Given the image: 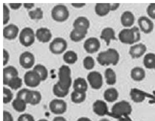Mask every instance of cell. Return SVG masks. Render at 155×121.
Returning a JSON list of instances; mask_svg holds the SVG:
<instances>
[{"label": "cell", "instance_id": "52a82bcc", "mask_svg": "<svg viewBox=\"0 0 155 121\" xmlns=\"http://www.w3.org/2000/svg\"><path fill=\"white\" fill-rule=\"evenodd\" d=\"M24 82L26 86L31 88H36L42 82L41 76H39L38 73L34 70L28 71L24 75Z\"/></svg>", "mask_w": 155, "mask_h": 121}, {"label": "cell", "instance_id": "f1b7e54d", "mask_svg": "<svg viewBox=\"0 0 155 121\" xmlns=\"http://www.w3.org/2000/svg\"><path fill=\"white\" fill-rule=\"evenodd\" d=\"M143 65L148 69H155V54L147 53L143 58Z\"/></svg>", "mask_w": 155, "mask_h": 121}, {"label": "cell", "instance_id": "2e32d148", "mask_svg": "<svg viewBox=\"0 0 155 121\" xmlns=\"http://www.w3.org/2000/svg\"><path fill=\"white\" fill-rule=\"evenodd\" d=\"M18 71L13 66H6L3 69V85L8 86L9 82L12 79L17 77Z\"/></svg>", "mask_w": 155, "mask_h": 121}, {"label": "cell", "instance_id": "8fae6325", "mask_svg": "<svg viewBox=\"0 0 155 121\" xmlns=\"http://www.w3.org/2000/svg\"><path fill=\"white\" fill-rule=\"evenodd\" d=\"M100 41L96 37H89L84 43V49L88 54L96 53L100 48Z\"/></svg>", "mask_w": 155, "mask_h": 121}, {"label": "cell", "instance_id": "5bb4252c", "mask_svg": "<svg viewBox=\"0 0 155 121\" xmlns=\"http://www.w3.org/2000/svg\"><path fill=\"white\" fill-rule=\"evenodd\" d=\"M93 112L99 116H103L109 113V109L106 103L103 100H96L92 105Z\"/></svg>", "mask_w": 155, "mask_h": 121}, {"label": "cell", "instance_id": "5b68a950", "mask_svg": "<svg viewBox=\"0 0 155 121\" xmlns=\"http://www.w3.org/2000/svg\"><path fill=\"white\" fill-rule=\"evenodd\" d=\"M36 33L30 27H25L19 34V40L20 44L24 47H30L35 41Z\"/></svg>", "mask_w": 155, "mask_h": 121}, {"label": "cell", "instance_id": "d4e9b609", "mask_svg": "<svg viewBox=\"0 0 155 121\" xmlns=\"http://www.w3.org/2000/svg\"><path fill=\"white\" fill-rule=\"evenodd\" d=\"M41 99H42V96H41V93L40 92L30 90L27 100V103L35 106L40 103Z\"/></svg>", "mask_w": 155, "mask_h": 121}, {"label": "cell", "instance_id": "74e56055", "mask_svg": "<svg viewBox=\"0 0 155 121\" xmlns=\"http://www.w3.org/2000/svg\"><path fill=\"white\" fill-rule=\"evenodd\" d=\"M83 65L86 70H92L95 67V61L91 56H87L83 60Z\"/></svg>", "mask_w": 155, "mask_h": 121}, {"label": "cell", "instance_id": "c3c4849f", "mask_svg": "<svg viewBox=\"0 0 155 121\" xmlns=\"http://www.w3.org/2000/svg\"><path fill=\"white\" fill-rule=\"evenodd\" d=\"M120 7V3H109V8H110V11H115Z\"/></svg>", "mask_w": 155, "mask_h": 121}, {"label": "cell", "instance_id": "3957f363", "mask_svg": "<svg viewBox=\"0 0 155 121\" xmlns=\"http://www.w3.org/2000/svg\"><path fill=\"white\" fill-rule=\"evenodd\" d=\"M131 113H132V106L130 103L124 100L116 103L112 107L111 114L116 117L129 116Z\"/></svg>", "mask_w": 155, "mask_h": 121}, {"label": "cell", "instance_id": "7c38bea8", "mask_svg": "<svg viewBox=\"0 0 155 121\" xmlns=\"http://www.w3.org/2000/svg\"><path fill=\"white\" fill-rule=\"evenodd\" d=\"M140 30L144 33H150L153 30V23L147 16H140L138 19Z\"/></svg>", "mask_w": 155, "mask_h": 121}, {"label": "cell", "instance_id": "603a6c76", "mask_svg": "<svg viewBox=\"0 0 155 121\" xmlns=\"http://www.w3.org/2000/svg\"><path fill=\"white\" fill-rule=\"evenodd\" d=\"M146 72L140 67H135L131 70L130 77L131 79L136 82H141L145 79Z\"/></svg>", "mask_w": 155, "mask_h": 121}, {"label": "cell", "instance_id": "d590c367", "mask_svg": "<svg viewBox=\"0 0 155 121\" xmlns=\"http://www.w3.org/2000/svg\"><path fill=\"white\" fill-rule=\"evenodd\" d=\"M23 86V80L21 79V78H19V76L12 79L8 84V86L9 88L12 89L13 90H17L19 89H20Z\"/></svg>", "mask_w": 155, "mask_h": 121}, {"label": "cell", "instance_id": "bcb514c9", "mask_svg": "<svg viewBox=\"0 0 155 121\" xmlns=\"http://www.w3.org/2000/svg\"><path fill=\"white\" fill-rule=\"evenodd\" d=\"M9 52L4 49L3 50V65L4 66H5V65H7L8 62H9Z\"/></svg>", "mask_w": 155, "mask_h": 121}, {"label": "cell", "instance_id": "ab89813d", "mask_svg": "<svg viewBox=\"0 0 155 121\" xmlns=\"http://www.w3.org/2000/svg\"><path fill=\"white\" fill-rule=\"evenodd\" d=\"M30 90L28 89H22L21 90H19V92L16 94V98L21 99L24 100L25 102L27 103V98H28L29 92H30Z\"/></svg>", "mask_w": 155, "mask_h": 121}, {"label": "cell", "instance_id": "ba28073f", "mask_svg": "<svg viewBox=\"0 0 155 121\" xmlns=\"http://www.w3.org/2000/svg\"><path fill=\"white\" fill-rule=\"evenodd\" d=\"M67 103L65 101L60 99H54L50 103L49 108L51 113L56 115H61L67 110Z\"/></svg>", "mask_w": 155, "mask_h": 121}, {"label": "cell", "instance_id": "e0dca14e", "mask_svg": "<svg viewBox=\"0 0 155 121\" xmlns=\"http://www.w3.org/2000/svg\"><path fill=\"white\" fill-rule=\"evenodd\" d=\"M36 38L41 43H48L52 38V33L47 27H41L36 31Z\"/></svg>", "mask_w": 155, "mask_h": 121}, {"label": "cell", "instance_id": "ac0fdd59", "mask_svg": "<svg viewBox=\"0 0 155 121\" xmlns=\"http://www.w3.org/2000/svg\"><path fill=\"white\" fill-rule=\"evenodd\" d=\"M19 34V27L15 24H9L3 29V37L7 40H12L17 37Z\"/></svg>", "mask_w": 155, "mask_h": 121}, {"label": "cell", "instance_id": "9c48e42d", "mask_svg": "<svg viewBox=\"0 0 155 121\" xmlns=\"http://www.w3.org/2000/svg\"><path fill=\"white\" fill-rule=\"evenodd\" d=\"M87 80L93 89H99L103 84L102 76L99 72H90L87 76Z\"/></svg>", "mask_w": 155, "mask_h": 121}, {"label": "cell", "instance_id": "cb8c5ba5", "mask_svg": "<svg viewBox=\"0 0 155 121\" xmlns=\"http://www.w3.org/2000/svg\"><path fill=\"white\" fill-rule=\"evenodd\" d=\"M95 12L98 16H105L109 14L110 12L109 2H100L96 3L95 6Z\"/></svg>", "mask_w": 155, "mask_h": 121}, {"label": "cell", "instance_id": "277c9868", "mask_svg": "<svg viewBox=\"0 0 155 121\" xmlns=\"http://www.w3.org/2000/svg\"><path fill=\"white\" fill-rule=\"evenodd\" d=\"M51 17L56 22L62 23L69 17V11L67 6L62 4L56 5L51 10Z\"/></svg>", "mask_w": 155, "mask_h": 121}, {"label": "cell", "instance_id": "9f6ffc18", "mask_svg": "<svg viewBox=\"0 0 155 121\" xmlns=\"http://www.w3.org/2000/svg\"><path fill=\"white\" fill-rule=\"evenodd\" d=\"M38 121H48V119H39Z\"/></svg>", "mask_w": 155, "mask_h": 121}, {"label": "cell", "instance_id": "f35d334b", "mask_svg": "<svg viewBox=\"0 0 155 121\" xmlns=\"http://www.w3.org/2000/svg\"><path fill=\"white\" fill-rule=\"evenodd\" d=\"M12 92L10 89H6L4 87L3 88V103L7 104L10 103L12 100Z\"/></svg>", "mask_w": 155, "mask_h": 121}, {"label": "cell", "instance_id": "b9f144b4", "mask_svg": "<svg viewBox=\"0 0 155 121\" xmlns=\"http://www.w3.org/2000/svg\"><path fill=\"white\" fill-rule=\"evenodd\" d=\"M147 13L149 17L155 19V2L150 3L147 8Z\"/></svg>", "mask_w": 155, "mask_h": 121}, {"label": "cell", "instance_id": "4dcf8cb0", "mask_svg": "<svg viewBox=\"0 0 155 121\" xmlns=\"http://www.w3.org/2000/svg\"><path fill=\"white\" fill-rule=\"evenodd\" d=\"M63 59L68 65H73L78 61V55L73 51H68L64 54Z\"/></svg>", "mask_w": 155, "mask_h": 121}, {"label": "cell", "instance_id": "7dc6e473", "mask_svg": "<svg viewBox=\"0 0 155 121\" xmlns=\"http://www.w3.org/2000/svg\"><path fill=\"white\" fill-rule=\"evenodd\" d=\"M21 6L22 3H20V2H19V3H17V2H11V3H9V7L12 9H14V10L19 9Z\"/></svg>", "mask_w": 155, "mask_h": 121}, {"label": "cell", "instance_id": "4fadbf2b", "mask_svg": "<svg viewBox=\"0 0 155 121\" xmlns=\"http://www.w3.org/2000/svg\"><path fill=\"white\" fill-rule=\"evenodd\" d=\"M119 40L123 44L134 45L135 43H134V33L131 28H125L122 30L119 33Z\"/></svg>", "mask_w": 155, "mask_h": 121}, {"label": "cell", "instance_id": "ee69618b", "mask_svg": "<svg viewBox=\"0 0 155 121\" xmlns=\"http://www.w3.org/2000/svg\"><path fill=\"white\" fill-rule=\"evenodd\" d=\"M18 121H35L34 117L29 113H23L19 116Z\"/></svg>", "mask_w": 155, "mask_h": 121}, {"label": "cell", "instance_id": "83f0119b", "mask_svg": "<svg viewBox=\"0 0 155 121\" xmlns=\"http://www.w3.org/2000/svg\"><path fill=\"white\" fill-rule=\"evenodd\" d=\"M88 32L82 31V30H78V29H73L70 33L71 40L74 42H79L83 39H85Z\"/></svg>", "mask_w": 155, "mask_h": 121}, {"label": "cell", "instance_id": "6da1fadb", "mask_svg": "<svg viewBox=\"0 0 155 121\" xmlns=\"http://www.w3.org/2000/svg\"><path fill=\"white\" fill-rule=\"evenodd\" d=\"M120 60V54L114 48H109L106 51L99 53L97 56V62L102 66L116 65Z\"/></svg>", "mask_w": 155, "mask_h": 121}, {"label": "cell", "instance_id": "e575fe53", "mask_svg": "<svg viewBox=\"0 0 155 121\" xmlns=\"http://www.w3.org/2000/svg\"><path fill=\"white\" fill-rule=\"evenodd\" d=\"M53 92L54 95L56 96L59 97V98H64L68 94L69 90H66L64 89L61 88L60 85L57 82L53 86Z\"/></svg>", "mask_w": 155, "mask_h": 121}, {"label": "cell", "instance_id": "11a10c76", "mask_svg": "<svg viewBox=\"0 0 155 121\" xmlns=\"http://www.w3.org/2000/svg\"><path fill=\"white\" fill-rule=\"evenodd\" d=\"M99 121H110V120H109V119H100Z\"/></svg>", "mask_w": 155, "mask_h": 121}, {"label": "cell", "instance_id": "1f68e13d", "mask_svg": "<svg viewBox=\"0 0 155 121\" xmlns=\"http://www.w3.org/2000/svg\"><path fill=\"white\" fill-rule=\"evenodd\" d=\"M86 99V92L73 91L71 94V99L74 103L80 104L83 103Z\"/></svg>", "mask_w": 155, "mask_h": 121}, {"label": "cell", "instance_id": "db71d44e", "mask_svg": "<svg viewBox=\"0 0 155 121\" xmlns=\"http://www.w3.org/2000/svg\"><path fill=\"white\" fill-rule=\"evenodd\" d=\"M119 121H132V120L128 117V116H122L121 119H120Z\"/></svg>", "mask_w": 155, "mask_h": 121}, {"label": "cell", "instance_id": "681fc988", "mask_svg": "<svg viewBox=\"0 0 155 121\" xmlns=\"http://www.w3.org/2000/svg\"><path fill=\"white\" fill-rule=\"evenodd\" d=\"M71 5H72L73 7L79 9V8L84 7L85 5V3H71Z\"/></svg>", "mask_w": 155, "mask_h": 121}, {"label": "cell", "instance_id": "8992f818", "mask_svg": "<svg viewBox=\"0 0 155 121\" xmlns=\"http://www.w3.org/2000/svg\"><path fill=\"white\" fill-rule=\"evenodd\" d=\"M68 43L62 37H57L54 39L50 44L49 49L54 55H61L66 51Z\"/></svg>", "mask_w": 155, "mask_h": 121}, {"label": "cell", "instance_id": "ffe728a7", "mask_svg": "<svg viewBox=\"0 0 155 121\" xmlns=\"http://www.w3.org/2000/svg\"><path fill=\"white\" fill-rule=\"evenodd\" d=\"M120 21H121L122 25L124 27L130 28L134 25V22H135V16H134V13L131 12L130 11H125L121 15Z\"/></svg>", "mask_w": 155, "mask_h": 121}, {"label": "cell", "instance_id": "7a4b0ae2", "mask_svg": "<svg viewBox=\"0 0 155 121\" xmlns=\"http://www.w3.org/2000/svg\"><path fill=\"white\" fill-rule=\"evenodd\" d=\"M61 88L69 90L72 84L71 79V71L68 65H62L58 70V82Z\"/></svg>", "mask_w": 155, "mask_h": 121}, {"label": "cell", "instance_id": "30bf717a", "mask_svg": "<svg viewBox=\"0 0 155 121\" xmlns=\"http://www.w3.org/2000/svg\"><path fill=\"white\" fill-rule=\"evenodd\" d=\"M19 65L25 69H30L35 64V57L30 51H25L19 56Z\"/></svg>", "mask_w": 155, "mask_h": 121}, {"label": "cell", "instance_id": "f6af8a7d", "mask_svg": "<svg viewBox=\"0 0 155 121\" xmlns=\"http://www.w3.org/2000/svg\"><path fill=\"white\" fill-rule=\"evenodd\" d=\"M3 121H13L12 114L8 111H3Z\"/></svg>", "mask_w": 155, "mask_h": 121}, {"label": "cell", "instance_id": "816d5d0a", "mask_svg": "<svg viewBox=\"0 0 155 121\" xmlns=\"http://www.w3.org/2000/svg\"><path fill=\"white\" fill-rule=\"evenodd\" d=\"M53 121H67V119H66L64 117H63V116H58L54 118Z\"/></svg>", "mask_w": 155, "mask_h": 121}, {"label": "cell", "instance_id": "836d02e7", "mask_svg": "<svg viewBox=\"0 0 155 121\" xmlns=\"http://www.w3.org/2000/svg\"><path fill=\"white\" fill-rule=\"evenodd\" d=\"M34 71H35L37 73H38V75L41 76V80L45 81L48 78V70L47 69V68L45 66H44L43 65H35L34 67Z\"/></svg>", "mask_w": 155, "mask_h": 121}, {"label": "cell", "instance_id": "d6986e66", "mask_svg": "<svg viewBox=\"0 0 155 121\" xmlns=\"http://www.w3.org/2000/svg\"><path fill=\"white\" fill-rule=\"evenodd\" d=\"M90 26V22L88 19L85 16H79L75 19L73 23L74 29L82 30V31L88 32Z\"/></svg>", "mask_w": 155, "mask_h": 121}, {"label": "cell", "instance_id": "f546056e", "mask_svg": "<svg viewBox=\"0 0 155 121\" xmlns=\"http://www.w3.org/2000/svg\"><path fill=\"white\" fill-rule=\"evenodd\" d=\"M27 103L25 102L24 100L21 99L16 98L15 99L12 100V106L13 107V109L19 113H23L27 109Z\"/></svg>", "mask_w": 155, "mask_h": 121}, {"label": "cell", "instance_id": "8d00e7d4", "mask_svg": "<svg viewBox=\"0 0 155 121\" xmlns=\"http://www.w3.org/2000/svg\"><path fill=\"white\" fill-rule=\"evenodd\" d=\"M29 16L31 19L34 20H39V19H43L44 17V12L41 8H37L34 10L29 11Z\"/></svg>", "mask_w": 155, "mask_h": 121}, {"label": "cell", "instance_id": "9a60e30c", "mask_svg": "<svg viewBox=\"0 0 155 121\" xmlns=\"http://www.w3.org/2000/svg\"><path fill=\"white\" fill-rule=\"evenodd\" d=\"M147 51V47L144 44L139 43V44H134L130 48V55L132 58H139L143 56Z\"/></svg>", "mask_w": 155, "mask_h": 121}, {"label": "cell", "instance_id": "484cf974", "mask_svg": "<svg viewBox=\"0 0 155 121\" xmlns=\"http://www.w3.org/2000/svg\"><path fill=\"white\" fill-rule=\"evenodd\" d=\"M130 95L134 103H137L143 102L146 99V94L143 91H141L138 89H132L130 90Z\"/></svg>", "mask_w": 155, "mask_h": 121}, {"label": "cell", "instance_id": "f907efd6", "mask_svg": "<svg viewBox=\"0 0 155 121\" xmlns=\"http://www.w3.org/2000/svg\"><path fill=\"white\" fill-rule=\"evenodd\" d=\"M23 6L27 9H31L34 7V3H24Z\"/></svg>", "mask_w": 155, "mask_h": 121}, {"label": "cell", "instance_id": "7402d4cb", "mask_svg": "<svg viewBox=\"0 0 155 121\" xmlns=\"http://www.w3.org/2000/svg\"><path fill=\"white\" fill-rule=\"evenodd\" d=\"M73 89H74V91L86 92L88 90L87 81L84 78H77L73 83Z\"/></svg>", "mask_w": 155, "mask_h": 121}, {"label": "cell", "instance_id": "4316f807", "mask_svg": "<svg viewBox=\"0 0 155 121\" xmlns=\"http://www.w3.org/2000/svg\"><path fill=\"white\" fill-rule=\"evenodd\" d=\"M103 96L106 102L114 103L118 99L119 92L115 88H109L104 92Z\"/></svg>", "mask_w": 155, "mask_h": 121}, {"label": "cell", "instance_id": "7bdbcfd3", "mask_svg": "<svg viewBox=\"0 0 155 121\" xmlns=\"http://www.w3.org/2000/svg\"><path fill=\"white\" fill-rule=\"evenodd\" d=\"M133 33H134V43H137L138 41L140 40V28L137 27V26H133L132 28Z\"/></svg>", "mask_w": 155, "mask_h": 121}, {"label": "cell", "instance_id": "44dd1931", "mask_svg": "<svg viewBox=\"0 0 155 121\" xmlns=\"http://www.w3.org/2000/svg\"><path fill=\"white\" fill-rule=\"evenodd\" d=\"M100 37L101 39L106 41L108 46L110 44L111 40H116L115 30L111 27H106V28L103 29L102 30V33H101Z\"/></svg>", "mask_w": 155, "mask_h": 121}, {"label": "cell", "instance_id": "f5cc1de1", "mask_svg": "<svg viewBox=\"0 0 155 121\" xmlns=\"http://www.w3.org/2000/svg\"><path fill=\"white\" fill-rule=\"evenodd\" d=\"M77 121H92L89 118L85 117V116H83V117H80L79 119H78Z\"/></svg>", "mask_w": 155, "mask_h": 121}, {"label": "cell", "instance_id": "d6a6232c", "mask_svg": "<svg viewBox=\"0 0 155 121\" xmlns=\"http://www.w3.org/2000/svg\"><path fill=\"white\" fill-rule=\"evenodd\" d=\"M105 78L106 84L109 86H113L116 83V74L112 69H107L105 71Z\"/></svg>", "mask_w": 155, "mask_h": 121}, {"label": "cell", "instance_id": "60d3db41", "mask_svg": "<svg viewBox=\"0 0 155 121\" xmlns=\"http://www.w3.org/2000/svg\"><path fill=\"white\" fill-rule=\"evenodd\" d=\"M10 19V12L7 5L5 3L3 4V24L5 25L9 21Z\"/></svg>", "mask_w": 155, "mask_h": 121}]
</instances>
